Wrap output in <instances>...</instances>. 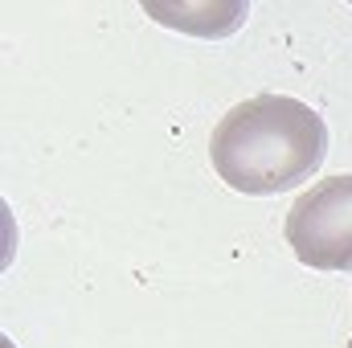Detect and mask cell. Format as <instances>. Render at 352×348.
<instances>
[{
    "label": "cell",
    "instance_id": "3",
    "mask_svg": "<svg viewBox=\"0 0 352 348\" xmlns=\"http://www.w3.org/2000/svg\"><path fill=\"white\" fill-rule=\"evenodd\" d=\"M344 348H352V340H349V345H344Z\"/></svg>",
    "mask_w": 352,
    "mask_h": 348
},
{
    "label": "cell",
    "instance_id": "2",
    "mask_svg": "<svg viewBox=\"0 0 352 348\" xmlns=\"http://www.w3.org/2000/svg\"><path fill=\"white\" fill-rule=\"evenodd\" d=\"M283 238L311 270H352V176L316 180L287 209Z\"/></svg>",
    "mask_w": 352,
    "mask_h": 348
},
{
    "label": "cell",
    "instance_id": "1",
    "mask_svg": "<svg viewBox=\"0 0 352 348\" xmlns=\"http://www.w3.org/2000/svg\"><path fill=\"white\" fill-rule=\"evenodd\" d=\"M328 156V123L291 94H254L221 115L209 135L217 176L250 197L299 188Z\"/></svg>",
    "mask_w": 352,
    "mask_h": 348
}]
</instances>
